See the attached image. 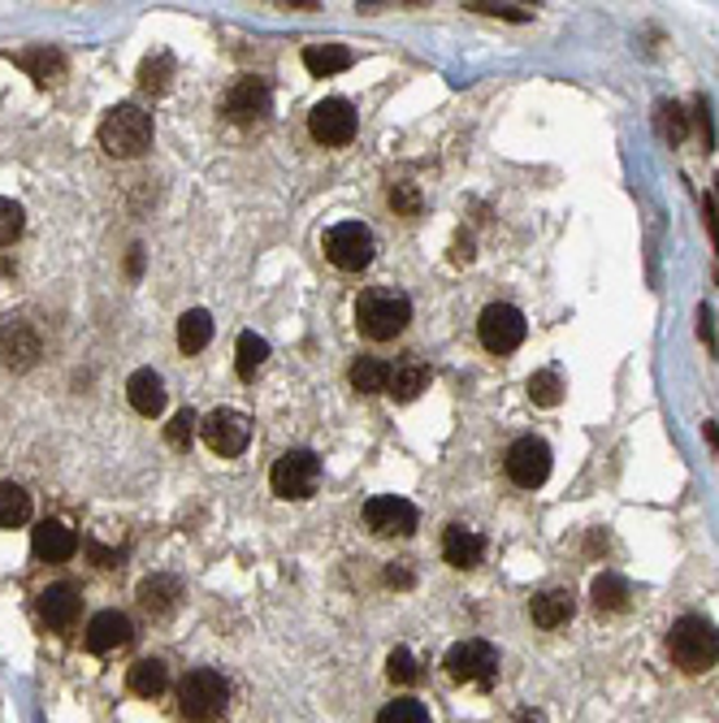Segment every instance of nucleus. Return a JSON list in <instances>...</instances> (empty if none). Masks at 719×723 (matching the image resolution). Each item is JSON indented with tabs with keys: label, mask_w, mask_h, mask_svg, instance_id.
I'll use <instances>...</instances> for the list:
<instances>
[{
	"label": "nucleus",
	"mask_w": 719,
	"mask_h": 723,
	"mask_svg": "<svg viewBox=\"0 0 719 723\" xmlns=\"http://www.w3.org/2000/svg\"><path fill=\"white\" fill-rule=\"evenodd\" d=\"M668 654H672V663H676L681 672H689V676L711 672L719 663V628L711 619H703V615L676 619L672 632H668Z\"/></svg>",
	"instance_id": "nucleus-1"
},
{
	"label": "nucleus",
	"mask_w": 719,
	"mask_h": 723,
	"mask_svg": "<svg viewBox=\"0 0 719 723\" xmlns=\"http://www.w3.org/2000/svg\"><path fill=\"white\" fill-rule=\"evenodd\" d=\"M408 321H412V304H408V295H399L390 286H373L356 299V325L373 343L399 339L408 330Z\"/></svg>",
	"instance_id": "nucleus-2"
},
{
	"label": "nucleus",
	"mask_w": 719,
	"mask_h": 723,
	"mask_svg": "<svg viewBox=\"0 0 719 723\" xmlns=\"http://www.w3.org/2000/svg\"><path fill=\"white\" fill-rule=\"evenodd\" d=\"M226 702H231V685H226L222 672H213V667H196V672H187L182 685H178V711H182V720H191V723L222 720Z\"/></svg>",
	"instance_id": "nucleus-3"
},
{
	"label": "nucleus",
	"mask_w": 719,
	"mask_h": 723,
	"mask_svg": "<svg viewBox=\"0 0 719 723\" xmlns=\"http://www.w3.org/2000/svg\"><path fill=\"white\" fill-rule=\"evenodd\" d=\"M101 147L118 161H134L152 147V118L139 105H118L101 121Z\"/></svg>",
	"instance_id": "nucleus-4"
},
{
	"label": "nucleus",
	"mask_w": 719,
	"mask_h": 723,
	"mask_svg": "<svg viewBox=\"0 0 719 723\" xmlns=\"http://www.w3.org/2000/svg\"><path fill=\"white\" fill-rule=\"evenodd\" d=\"M317 482H321V460L313 455V451H286V455H278V464H273V473H269V485H273V494L278 498H291V502H304V498H313L317 494Z\"/></svg>",
	"instance_id": "nucleus-5"
},
{
	"label": "nucleus",
	"mask_w": 719,
	"mask_h": 723,
	"mask_svg": "<svg viewBox=\"0 0 719 723\" xmlns=\"http://www.w3.org/2000/svg\"><path fill=\"white\" fill-rule=\"evenodd\" d=\"M524 334H529V325H524V312H520V308H511V304H490V308L481 312L478 339L485 352L511 356V352L524 343Z\"/></svg>",
	"instance_id": "nucleus-6"
},
{
	"label": "nucleus",
	"mask_w": 719,
	"mask_h": 723,
	"mask_svg": "<svg viewBox=\"0 0 719 723\" xmlns=\"http://www.w3.org/2000/svg\"><path fill=\"white\" fill-rule=\"evenodd\" d=\"M200 434H204V447H209L213 455L235 460V455L247 451V442H251V420H247L243 412L217 407V412H209V416L200 420Z\"/></svg>",
	"instance_id": "nucleus-7"
},
{
	"label": "nucleus",
	"mask_w": 719,
	"mask_h": 723,
	"mask_svg": "<svg viewBox=\"0 0 719 723\" xmlns=\"http://www.w3.org/2000/svg\"><path fill=\"white\" fill-rule=\"evenodd\" d=\"M373 235H368V226H360V222H343V226H334L330 235H326V260L334 264V269H343V273H360V269H368L373 264Z\"/></svg>",
	"instance_id": "nucleus-8"
},
{
	"label": "nucleus",
	"mask_w": 719,
	"mask_h": 723,
	"mask_svg": "<svg viewBox=\"0 0 719 723\" xmlns=\"http://www.w3.org/2000/svg\"><path fill=\"white\" fill-rule=\"evenodd\" d=\"M507 477L520 485V489H538V485L551 477V447L542 438H516L507 447V460H503Z\"/></svg>",
	"instance_id": "nucleus-9"
},
{
	"label": "nucleus",
	"mask_w": 719,
	"mask_h": 723,
	"mask_svg": "<svg viewBox=\"0 0 719 723\" xmlns=\"http://www.w3.org/2000/svg\"><path fill=\"white\" fill-rule=\"evenodd\" d=\"M364 524L377 537H412L416 533V507L394 494H377L364 502Z\"/></svg>",
	"instance_id": "nucleus-10"
},
{
	"label": "nucleus",
	"mask_w": 719,
	"mask_h": 723,
	"mask_svg": "<svg viewBox=\"0 0 719 723\" xmlns=\"http://www.w3.org/2000/svg\"><path fill=\"white\" fill-rule=\"evenodd\" d=\"M222 114H226L231 121H239V126L264 121L269 114H273V92H269V83H264V79H256V74H243L239 83L226 92Z\"/></svg>",
	"instance_id": "nucleus-11"
},
{
	"label": "nucleus",
	"mask_w": 719,
	"mask_h": 723,
	"mask_svg": "<svg viewBox=\"0 0 719 723\" xmlns=\"http://www.w3.org/2000/svg\"><path fill=\"white\" fill-rule=\"evenodd\" d=\"M308 130H313V139H317V143H326V147H343V143H352V139H356V109H352L347 100L330 96V100L313 105V114H308Z\"/></svg>",
	"instance_id": "nucleus-12"
},
{
	"label": "nucleus",
	"mask_w": 719,
	"mask_h": 723,
	"mask_svg": "<svg viewBox=\"0 0 719 723\" xmlns=\"http://www.w3.org/2000/svg\"><path fill=\"white\" fill-rule=\"evenodd\" d=\"M447 672H451V680L481 685V680H490L498 672V650L490 641H478V637L473 641H460V645L447 650Z\"/></svg>",
	"instance_id": "nucleus-13"
},
{
	"label": "nucleus",
	"mask_w": 719,
	"mask_h": 723,
	"mask_svg": "<svg viewBox=\"0 0 719 723\" xmlns=\"http://www.w3.org/2000/svg\"><path fill=\"white\" fill-rule=\"evenodd\" d=\"M39 356H44V339H39L35 325H26V321H9V325L0 330V364H4V368L26 372Z\"/></svg>",
	"instance_id": "nucleus-14"
},
{
	"label": "nucleus",
	"mask_w": 719,
	"mask_h": 723,
	"mask_svg": "<svg viewBox=\"0 0 719 723\" xmlns=\"http://www.w3.org/2000/svg\"><path fill=\"white\" fill-rule=\"evenodd\" d=\"M31 550L39 559H48V564H61V559H70L79 550V533L70 524H61V520H44V524L31 529Z\"/></svg>",
	"instance_id": "nucleus-15"
},
{
	"label": "nucleus",
	"mask_w": 719,
	"mask_h": 723,
	"mask_svg": "<svg viewBox=\"0 0 719 723\" xmlns=\"http://www.w3.org/2000/svg\"><path fill=\"white\" fill-rule=\"evenodd\" d=\"M130 641V619L121 611H96L87 619V650L92 654H114Z\"/></svg>",
	"instance_id": "nucleus-16"
},
{
	"label": "nucleus",
	"mask_w": 719,
	"mask_h": 723,
	"mask_svg": "<svg viewBox=\"0 0 719 723\" xmlns=\"http://www.w3.org/2000/svg\"><path fill=\"white\" fill-rule=\"evenodd\" d=\"M79 611H83V603H79V594L70 585H48L39 594V619L48 628H57V632H70L79 624Z\"/></svg>",
	"instance_id": "nucleus-17"
},
{
	"label": "nucleus",
	"mask_w": 719,
	"mask_h": 723,
	"mask_svg": "<svg viewBox=\"0 0 719 723\" xmlns=\"http://www.w3.org/2000/svg\"><path fill=\"white\" fill-rule=\"evenodd\" d=\"M126 399H130V407H134L139 416H161V412H165V381H161V372H152V368L130 372Z\"/></svg>",
	"instance_id": "nucleus-18"
},
{
	"label": "nucleus",
	"mask_w": 719,
	"mask_h": 723,
	"mask_svg": "<svg viewBox=\"0 0 719 723\" xmlns=\"http://www.w3.org/2000/svg\"><path fill=\"white\" fill-rule=\"evenodd\" d=\"M481 555H485V542H481L473 529H464V524H447V533H443V559L451 564V568H460V572H469V568H478Z\"/></svg>",
	"instance_id": "nucleus-19"
},
{
	"label": "nucleus",
	"mask_w": 719,
	"mask_h": 723,
	"mask_svg": "<svg viewBox=\"0 0 719 723\" xmlns=\"http://www.w3.org/2000/svg\"><path fill=\"white\" fill-rule=\"evenodd\" d=\"M178 598H182L178 577L156 572V577H143V581H139V606H143L148 615H169V611L178 606Z\"/></svg>",
	"instance_id": "nucleus-20"
},
{
	"label": "nucleus",
	"mask_w": 719,
	"mask_h": 723,
	"mask_svg": "<svg viewBox=\"0 0 719 723\" xmlns=\"http://www.w3.org/2000/svg\"><path fill=\"white\" fill-rule=\"evenodd\" d=\"M529 615H533L538 628H564V624L577 615V603H573L568 590H546V594H538V598L529 603Z\"/></svg>",
	"instance_id": "nucleus-21"
},
{
	"label": "nucleus",
	"mask_w": 719,
	"mask_h": 723,
	"mask_svg": "<svg viewBox=\"0 0 719 723\" xmlns=\"http://www.w3.org/2000/svg\"><path fill=\"white\" fill-rule=\"evenodd\" d=\"M126 689L134 698H161L169 689V667L161 659H139L130 672H126Z\"/></svg>",
	"instance_id": "nucleus-22"
},
{
	"label": "nucleus",
	"mask_w": 719,
	"mask_h": 723,
	"mask_svg": "<svg viewBox=\"0 0 719 723\" xmlns=\"http://www.w3.org/2000/svg\"><path fill=\"white\" fill-rule=\"evenodd\" d=\"M356 57H352V48H343V44H308L304 48V66H308V74H317V79H330V74H339V70H347Z\"/></svg>",
	"instance_id": "nucleus-23"
},
{
	"label": "nucleus",
	"mask_w": 719,
	"mask_h": 723,
	"mask_svg": "<svg viewBox=\"0 0 719 723\" xmlns=\"http://www.w3.org/2000/svg\"><path fill=\"white\" fill-rule=\"evenodd\" d=\"M209 339H213V317L204 308L182 312V321H178V347H182V356H200L209 347Z\"/></svg>",
	"instance_id": "nucleus-24"
},
{
	"label": "nucleus",
	"mask_w": 719,
	"mask_h": 723,
	"mask_svg": "<svg viewBox=\"0 0 719 723\" xmlns=\"http://www.w3.org/2000/svg\"><path fill=\"white\" fill-rule=\"evenodd\" d=\"M429 390V368L425 364H403V368H394V377H390V390L386 394H394L399 403H412V399H421Z\"/></svg>",
	"instance_id": "nucleus-25"
},
{
	"label": "nucleus",
	"mask_w": 719,
	"mask_h": 723,
	"mask_svg": "<svg viewBox=\"0 0 719 723\" xmlns=\"http://www.w3.org/2000/svg\"><path fill=\"white\" fill-rule=\"evenodd\" d=\"M390 377H394V368L386 360L364 356V360L352 364V386H356L360 394H386L390 390Z\"/></svg>",
	"instance_id": "nucleus-26"
},
{
	"label": "nucleus",
	"mask_w": 719,
	"mask_h": 723,
	"mask_svg": "<svg viewBox=\"0 0 719 723\" xmlns=\"http://www.w3.org/2000/svg\"><path fill=\"white\" fill-rule=\"evenodd\" d=\"M31 520V494L22 485L0 482V529H22Z\"/></svg>",
	"instance_id": "nucleus-27"
},
{
	"label": "nucleus",
	"mask_w": 719,
	"mask_h": 723,
	"mask_svg": "<svg viewBox=\"0 0 719 723\" xmlns=\"http://www.w3.org/2000/svg\"><path fill=\"white\" fill-rule=\"evenodd\" d=\"M17 66H22V70H31V79H35V83H57V79L66 74V57H61V52H52V48H31V52H22V57H17Z\"/></svg>",
	"instance_id": "nucleus-28"
},
{
	"label": "nucleus",
	"mask_w": 719,
	"mask_h": 723,
	"mask_svg": "<svg viewBox=\"0 0 719 723\" xmlns=\"http://www.w3.org/2000/svg\"><path fill=\"white\" fill-rule=\"evenodd\" d=\"M590 594H594V606H599V611H624L628 598H633L628 581H624V577H615V572H602Z\"/></svg>",
	"instance_id": "nucleus-29"
},
{
	"label": "nucleus",
	"mask_w": 719,
	"mask_h": 723,
	"mask_svg": "<svg viewBox=\"0 0 719 723\" xmlns=\"http://www.w3.org/2000/svg\"><path fill=\"white\" fill-rule=\"evenodd\" d=\"M269 360V343H264V339H260V334H251V330H247V334H239V352H235V368H239V377L243 381H251V377H256V368H260V364Z\"/></svg>",
	"instance_id": "nucleus-30"
},
{
	"label": "nucleus",
	"mask_w": 719,
	"mask_h": 723,
	"mask_svg": "<svg viewBox=\"0 0 719 723\" xmlns=\"http://www.w3.org/2000/svg\"><path fill=\"white\" fill-rule=\"evenodd\" d=\"M529 399H533L538 407H555V403L564 399V377H559L555 368L533 372V377H529Z\"/></svg>",
	"instance_id": "nucleus-31"
},
{
	"label": "nucleus",
	"mask_w": 719,
	"mask_h": 723,
	"mask_svg": "<svg viewBox=\"0 0 719 723\" xmlns=\"http://www.w3.org/2000/svg\"><path fill=\"white\" fill-rule=\"evenodd\" d=\"M169 70H174V61H169L165 52H156V57H148V61L139 66V87H143L148 96H161V92L169 87Z\"/></svg>",
	"instance_id": "nucleus-32"
},
{
	"label": "nucleus",
	"mask_w": 719,
	"mask_h": 723,
	"mask_svg": "<svg viewBox=\"0 0 719 723\" xmlns=\"http://www.w3.org/2000/svg\"><path fill=\"white\" fill-rule=\"evenodd\" d=\"M386 676H390V685H416V680H421V667H416L412 650L394 645L390 659H386Z\"/></svg>",
	"instance_id": "nucleus-33"
},
{
	"label": "nucleus",
	"mask_w": 719,
	"mask_h": 723,
	"mask_svg": "<svg viewBox=\"0 0 719 723\" xmlns=\"http://www.w3.org/2000/svg\"><path fill=\"white\" fill-rule=\"evenodd\" d=\"M659 134H663L668 143H681V139L689 134V114H685L681 105L663 100V105H659Z\"/></svg>",
	"instance_id": "nucleus-34"
},
{
	"label": "nucleus",
	"mask_w": 719,
	"mask_h": 723,
	"mask_svg": "<svg viewBox=\"0 0 719 723\" xmlns=\"http://www.w3.org/2000/svg\"><path fill=\"white\" fill-rule=\"evenodd\" d=\"M196 429H200V416H196L191 407H182V412L169 420L165 438H169V447H174V451H187V447H191V438H196Z\"/></svg>",
	"instance_id": "nucleus-35"
},
{
	"label": "nucleus",
	"mask_w": 719,
	"mask_h": 723,
	"mask_svg": "<svg viewBox=\"0 0 719 723\" xmlns=\"http://www.w3.org/2000/svg\"><path fill=\"white\" fill-rule=\"evenodd\" d=\"M377 723H429V711L416 698H399L377 715Z\"/></svg>",
	"instance_id": "nucleus-36"
},
{
	"label": "nucleus",
	"mask_w": 719,
	"mask_h": 723,
	"mask_svg": "<svg viewBox=\"0 0 719 723\" xmlns=\"http://www.w3.org/2000/svg\"><path fill=\"white\" fill-rule=\"evenodd\" d=\"M22 226H26V213L13 204V200H4L0 195V247H9V242L22 235Z\"/></svg>",
	"instance_id": "nucleus-37"
},
{
	"label": "nucleus",
	"mask_w": 719,
	"mask_h": 723,
	"mask_svg": "<svg viewBox=\"0 0 719 723\" xmlns=\"http://www.w3.org/2000/svg\"><path fill=\"white\" fill-rule=\"evenodd\" d=\"M390 209H394L399 217H421V191H416L412 182H394V187H390Z\"/></svg>",
	"instance_id": "nucleus-38"
},
{
	"label": "nucleus",
	"mask_w": 719,
	"mask_h": 723,
	"mask_svg": "<svg viewBox=\"0 0 719 723\" xmlns=\"http://www.w3.org/2000/svg\"><path fill=\"white\" fill-rule=\"evenodd\" d=\"M464 9H473V13H498V17H511V22H529V9H516V4H481V0H469Z\"/></svg>",
	"instance_id": "nucleus-39"
},
{
	"label": "nucleus",
	"mask_w": 719,
	"mask_h": 723,
	"mask_svg": "<svg viewBox=\"0 0 719 723\" xmlns=\"http://www.w3.org/2000/svg\"><path fill=\"white\" fill-rule=\"evenodd\" d=\"M87 550H92V559H96L101 568H118V564H121V555H118V550H105V546H96V542H92Z\"/></svg>",
	"instance_id": "nucleus-40"
},
{
	"label": "nucleus",
	"mask_w": 719,
	"mask_h": 723,
	"mask_svg": "<svg viewBox=\"0 0 719 723\" xmlns=\"http://www.w3.org/2000/svg\"><path fill=\"white\" fill-rule=\"evenodd\" d=\"M386 581H390V585H412V577H408L403 568H390V572H386Z\"/></svg>",
	"instance_id": "nucleus-41"
},
{
	"label": "nucleus",
	"mask_w": 719,
	"mask_h": 723,
	"mask_svg": "<svg viewBox=\"0 0 719 723\" xmlns=\"http://www.w3.org/2000/svg\"><path fill=\"white\" fill-rule=\"evenodd\" d=\"M707 442H711V447L719 451V425H716V420H707Z\"/></svg>",
	"instance_id": "nucleus-42"
}]
</instances>
